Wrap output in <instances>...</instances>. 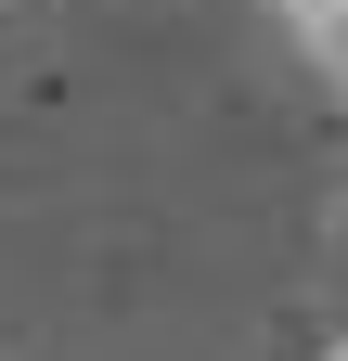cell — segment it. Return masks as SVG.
Wrapping results in <instances>:
<instances>
[{"mask_svg": "<svg viewBox=\"0 0 348 361\" xmlns=\"http://www.w3.org/2000/svg\"><path fill=\"white\" fill-rule=\"evenodd\" d=\"M335 361H348V348H335Z\"/></svg>", "mask_w": 348, "mask_h": 361, "instance_id": "1", "label": "cell"}]
</instances>
